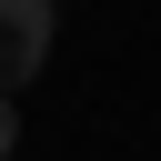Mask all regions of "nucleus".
Returning <instances> with one entry per match:
<instances>
[{
	"label": "nucleus",
	"mask_w": 161,
	"mask_h": 161,
	"mask_svg": "<svg viewBox=\"0 0 161 161\" xmlns=\"http://www.w3.org/2000/svg\"><path fill=\"white\" fill-rule=\"evenodd\" d=\"M10 141H20V91H0V161H10Z\"/></svg>",
	"instance_id": "nucleus-2"
},
{
	"label": "nucleus",
	"mask_w": 161,
	"mask_h": 161,
	"mask_svg": "<svg viewBox=\"0 0 161 161\" xmlns=\"http://www.w3.org/2000/svg\"><path fill=\"white\" fill-rule=\"evenodd\" d=\"M50 30H60V0H0V91L40 80V60H50Z\"/></svg>",
	"instance_id": "nucleus-1"
}]
</instances>
